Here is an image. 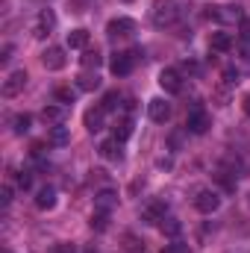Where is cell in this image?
I'll return each mask as SVG.
<instances>
[{
  "label": "cell",
  "mask_w": 250,
  "mask_h": 253,
  "mask_svg": "<svg viewBox=\"0 0 250 253\" xmlns=\"http://www.w3.org/2000/svg\"><path fill=\"white\" fill-rule=\"evenodd\" d=\"M177 18H180L177 0H156L153 9H150V21H153L156 27H171Z\"/></svg>",
  "instance_id": "obj_1"
},
{
  "label": "cell",
  "mask_w": 250,
  "mask_h": 253,
  "mask_svg": "<svg viewBox=\"0 0 250 253\" xmlns=\"http://www.w3.org/2000/svg\"><path fill=\"white\" fill-rule=\"evenodd\" d=\"M144 56V50L141 47H135V50H121V53H115L112 56V62H109V71L115 74V77H126V74H132V68L135 62Z\"/></svg>",
  "instance_id": "obj_2"
},
{
  "label": "cell",
  "mask_w": 250,
  "mask_h": 253,
  "mask_svg": "<svg viewBox=\"0 0 250 253\" xmlns=\"http://www.w3.org/2000/svg\"><path fill=\"white\" fill-rule=\"evenodd\" d=\"M194 206H197V212H203V215H212V212H218V209H221V197H218V191L203 189V191H197V197H194Z\"/></svg>",
  "instance_id": "obj_3"
},
{
  "label": "cell",
  "mask_w": 250,
  "mask_h": 253,
  "mask_svg": "<svg viewBox=\"0 0 250 253\" xmlns=\"http://www.w3.org/2000/svg\"><path fill=\"white\" fill-rule=\"evenodd\" d=\"M53 27H56L53 9H42L39 18H36V24H33V36H36V39H47V36L53 33Z\"/></svg>",
  "instance_id": "obj_4"
},
{
  "label": "cell",
  "mask_w": 250,
  "mask_h": 253,
  "mask_svg": "<svg viewBox=\"0 0 250 253\" xmlns=\"http://www.w3.org/2000/svg\"><path fill=\"white\" fill-rule=\"evenodd\" d=\"M27 71L24 68H18V71H12L6 80H3V97H15V94H21L24 91V85H27Z\"/></svg>",
  "instance_id": "obj_5"
},
{
  "label": "cell",
  "mask_w": 250,
  "mask_h": 253,
  "mask_svg": "<svg viewBox=\"0 0 250 253\" xmlns=\"http://www.w3.org/2000/svg\"><path fill=\"white\" fill-rule=\"evenodd\" d=\"M135 33V21L132 18H112L109 24H106V36L109 39H126V36H132Z\"/></svg>",
  "instance_id": "obj_6"
},
{
  "label": "cell",
  "mask_w": 250,
  "mask_h": 253,
  "mask_svg": "<svg viewBox=\"0 0 250 253\" xmlns=\"http://www.w3.org/2000/svg\"><path fill=\"white\" fill-rule=\"evenodd\" d=\"M209 126H212V118H209V112H206V109H191V112H188V121H186V129H188V132H194V135H203Z\"/></svg>",
  "instance_id": "obj_7"
},
{
  "label": "cell",
  "mask_w": 250,
  "mask_h": 253,
  "mask_svg": "<svg viewBox=\"0 0 250 253\" xmlns=\"http://www.w3.org/2000/svg\"><path fill=\"white\" fill-rule=\"evenodd\" d=\"M42 65H44L47 71H62L65 65H68L65 47H47V50L42 53Z\"/></svg>",
  "instance_id": "obj_8"
},
{
  "label": "cell",
  "mask_w": 250,
  "mask_h": 253,
  "mask_svg": "<svg viewBox=\"0 0 250 253\" xmlns=\"http://www.w3.org/2000/svg\"><path fill=\"white\" fill-rule=\"evenodd\" d=\"M147 115H150V121L165 124V121L171 118V103H168V100H162V97H153V100L147 103Z\"/></svg>",
  "instance_id": "obj_9"
},
{
  "label": "cell",
  "mask_w": 250,
  "mask_h": 253,
  "mask_svg": "<svg viewBox=\"0 0 250 253\" xmlns=\"http://www.w3.org/2000/svg\"><path fill=\"white\" fill-rule=\"evenodd\" d=\"M159 85H162L168 94H180V91H183V80H180V71H174V68H165V71L159 74Z\"/></svg>",
  "instance_id": "obj_10"
},
{
  "label": "cell",
  "mask_w": 250,
  "mask_h": 253,
  "mask_svg": "<svg viewBox=\"0 0 250 253\" xmlns=\"http://www.w3.org/2000/svg\"><path fill=\"white\" fill-rule=\"evenodd\" d=\"M83 121H85V129L88 132H100L103 124H106V109L103 106H91V109H85Z\"/></svg>",
  "instance_id": "obj_11"
},
{
  "label": "cell",
  "mask_w": 250,
  "mask_h": 253,
  "mask_svg": "<svg viewBox=\"0 0 250 253\" xmlns=\"http://www.w3.org/2000/svg\"><path fill=\"white\" fill-rule=\"evenodd\" d=\"M118 206V194L112 189H103L94 194V212H112Z\"/></svg>",
  "instance_id": "obj_12"
},
{
  "label": "cell",
  "mask_w": 250,
  "mask_h": 253,
  "mask_svg": "<svg viewBox=\"0 0 250 253\" xmlns=\"http://www.w3.org/2000/svg\"><path fill=\"white\" fill-rule=\"evenodd\" d=\"M121 144H124V141H118L115 135H112V138H106V141L100 144V156H103V159H109V162H121V159H124Z\"/></svg>",
  "instance_id": "obj_13"
},
{
  "label": "cell",
  "mask_w": 250,
  "mask_h": 253,
  "mask_svg": "<svg viewBox=\"0 0 250 253\" xmlns=\"http://www.w3.org/2000/svg\"><path fill=\"white\" fill-rule=\"evenodd\" d=\"M42 118H44L47 124L59 126V124H65V118H68V109H65L62 103H56V106H44V112H42Z\"/></svg>",
  "instance_id": "obj_14"
},
{
  "label": "cell",
  "mask_w": 250,
  "mask_h": 253,
  "mask_svg": "<svg viewBox=\"0 0 250 253\" xmlns=\"http://www.w3.org/2000/svg\"><path fill=\"white\" fill-rule=\"evenodd\" d=\"M77 88H80V91H94V88H100L97 71H83V74L77 77Z\"/></svg>",
  "instance_id": "obj_15"
},
{
  "label": "cell",
  "mask_w": 250,
  "mask_h": 253,
  "mask_svg": "<svg viewBox=\"0 0 250 253\" xmlns=\"http://www.w3.org/2000/svg\"><path fill=\"white\" fill-rule=\"evenodd\" d=\"M36 206H39V209H53V206H56V189H53V186L39 189V194H36Z\"/></svg>",
  "instance_id": "obj_16"
},
{
  "label": "cell",
  "mask_w": 250,
  "mask_h": 253,
  "mask_svg": "<svg viewBox=\"0 0 250 253\" xmlns=\"http://www.w3.org/2000/svg\"><path fill=\"white\" fill-rule=\"evenodd\" d=\"M209 47H212V50H218V53H227V50L233 47V36H230V33H212Z\"/></svg>",
  "instance_id": "obj_17"
},
{
  "label": "cell",
  "mask_w": 250,
  "mask_h": 253,
  "mask_svg": "<svg viewBox=\"0 0 250 253\" xmlns=\"http://www.w3.org/2000/svg\"><path fill=\"white\" fill-rule=\"evenodd\" d=\"M165 203H150L144 212H141V218L147 221V224H162V218H165Z\"/></svg>",
  "instance_id": "obj_18"
},
{
  "label": "cell",
  "mask_w": 250,
  "mask_h": 253,
  "mask_svg": "<svg viewBox=\"0 0 250 253\" xmlns=\"http://www.w3.org/2000/svg\"><path fill=\"white\" fill-rule=\"evenodd\" d=\"M68 47H71V50L88 47V30H71V33H68Z\"/></svg>",
  "instance_id": "obj_19"
},
{
  "label": "cell",
  "mask_w": 250,
  "mask_h": 253,
  "mask_svg": "<svg viewBox=\"0 0 250 253\" xmlns=\"http://www.w3.org/2000/svg\"><path fill=\"white\" fill-rule=\"evenodd\" d=\"M80 62H83V68H85V71H97V68L103 65V56H100L97 50H85V53L80 56Z\"/></svg>",
  "instance_id": "obj_20"
},
{
  "label": "cell",
  "mask_w": 250,
  "mask_h": 253,
  "mask_svg": "<svg viewBox=\"0 0 250 253\" xmlns=\"http://www.w3.org/2000/svg\"><path fill=\"white\" fill-rule=\"evenodd\" d=\"M132 135V118H121L118 124H115V138L118 141H126Z\"/></svg>",
  "instance_id": "obj_21"
},
{
  "label": "cell",
  "mask_w": 250,
  "mask_h": 253,
  "mask_svg": "<svg viewBox=\"0 0 250 253\" xmlns=\"http://www.w3.org/2000/svg\"><path fill=\"white\" fill-rule=\"evenodd\" d=\"M77 91H80V88H68V85H62V88H56L53 94H56V100H59L62 106H68V103L77 100Z\"/></svg>",
  "instance_id": "obj_22"
},
{
  "label": "cell",
  "mask_w": 250,
  "mask_h": 253,
  "mask_svg": "<svg viewBox=\"0 0 250 253\" xmlns=\"http://www.w3.org/2000/svg\"><path fill=\"white\" fill-rule=\"evenodd\" d=\"M30 124H33V118H30V115H15V121H12L15 135H24V132H30Z\"/></svg>",
  "instance_id": "obj_23"
},
{
  "label": "cell",
  "mask_w": 250,
  "mask_h": 253,
  "mask_svg": "<svg viewBox=\"0 0 250 253\" xmlns=\"http://www.w3.org/2000/svg\"><path fill=\"white\" fill-rule=\"evenodd\" d=\"M50 144H56V147H62V144H68V129H65L62 124L50 129Z\"/></svg>",
  "instance_id": "obj_24"
},
{
  "label": "cell",
  "mask_w": 250,
  "mask_h": 253,
  "mask_svg": "<svg viewBox=\"0 0 250 253\" xmlns=\"http://www.w3.org/2000/svg\"><path fill=\"white\" fill-rule=\"evenodd\" d=\"M100 106H103L106 112H115V109L121 106V94H118V91H109V94L103 97V103H100Z\"/></svg>",
  "instance_id": "obj_25"
},
{
  "label": "cell",
  "mask_w": 250,
  "mask_h": 253,
  "mask_svg": "<svg viewBox=\"0 0 250 253\" xmlns=\"http://www.w3.org/2000/svg\"><path fill=\"white\" fill-rule=\"evenodd\" d=\"M91 227L103 233V230L109 227V212H94V215H91Z\"/></svg>",
  "instance_id": "obj_26"
},
{
  "label": "cell",
  "mask_w": 250,
  "mask_h": 253,
  "mask_svg": "<svg viewBox=\"0 0 250 253\" xmlns=\"http://www.w3.org/2000/svg\"><path fill=\"white\" fill-rule=\"evenodd\" d=\"M159 230H162V233H168V236H177V233H180V221H177V218H162Z\"/></svg>",
  "instance_id": "obj_27"
},
{
  "label": "cell",
  "mask_w": 250,
  "mask_h": 253,
  "mask_svg": "<svg viewBox=\"0 0 250 253\" xmlns=\"http://www.w3.org/2000/svg\"><path fill=\"white\" fill-rule=\"evenodd\" d=\"M162 253H188V245H186V242H180V239H177V242L165 245V248H162Z\"/></svg>",
  "instance_id": "obj_28"
},
{
  "label": "cell",
  "mask_w": 250,
  "mask_h": 253,
  "mask_svg": "<svg viewBox=\"0 0 250 253\" xmlns=\"http://www.w3.org/2000/svg\"><path fill=\"white\" fill-rule=\"evenodd\" d=\"M239 36H242V42H250V18L239 21Z\"/></svg>",
  "instance_id": "obj_29"
},
{
  "label": "cell",
  "mask_w": 250,
  "mask_h": 253,
  "mask_svg": "<svg viewBox=\"0 0 250 253\" xmlns=\"http://www.w3.org/2000/svg\"><path fill=\"white\" fill-rule=\"evenodd\" d=\"M9 203H12V186H3V189H0V206L6 209Z\"/></svg>",
  "instance_id": "obj_30"
},
{
  "label": "cell",
  "mask_w": 250,
  "mask_h": 253,
  "mask_svg": "<svg viewBox=\"0 0 250 253\" xmlns=\"http://www.w3.org/2000/svg\"><path fill=\"white\" fill-rule=\"evenodd\" d=\"M18 186H21V189H30V186H33V174H30V171H21V174H18Z\"/></svg>",
  "instance_id": "obj_31"
},
{
  "label": "cell",
  "mask_w": 250,
  "mask_h": 253,
  "mask_svg": "<svg viewBox=\"0 0 250 253\" xmlns=\"http://www.w3.org/2000/svg\"><path fill=\"white\" fill-rule=\"evenodd\" d=\"M224 83H227V85H233V83H239V71H233V68H227V71H224Z\"/></svg>",
  "instance_id": "obj_32"
},
{
  "label": "cell",
  "mask_w": 250,
  "mask_h": 253,
  "mask_svg": "<svg viewBox=\"0 0 250 253\" xmlns=\"http://www.w3.org/2000/svg\"><path fill=\"white\" fill-rule=\"evenodd\" d=\"M12 59V44H3V56H0V62H9Z\"/></svg>",
  "instance_id": "obj_33"
},
{
  "label": "cell",
  "mask_w": 250,
  "mask_h": 253,
  "mask_svg": "<svg viewBox=\"0 0 250 253\" xmlns=\"http://www.w3.org/2000/svg\"><path fill=\"white\" fill-rule=\"evenodd\" d=\"M53 253H74V248H71V245H59Z\"/></svg>",
  "instance_id": "obj_34"
},
{
  "label": "cell",
  "mask_w": 250,
  "mask_h": 253,
  "mask_svg": "<svg viewBox=\"0 0 250 253\" xmlns=\"http://www.w3.org/2000/svg\"><path fill=\"white\" fill-rule=\"evenodd\" d=\"M245 109H248V112H250V94H248V97H245Z\"/></svg>",
  "instance_id": "obj_35"
},
{
  "label": "cell",
  "mask_w": 250,
  "mask_h": 253,
  "mask_svg": "<svg viewBox=\"0 0 250 253\" xmlns=\"http://www.w3.org/2000/svg\"><path fill=\"white\" fill-rule=\"evenodd\" d=\"M83 253H97V251H94V248H85V251H83Z\"/></svg>",
  "instance_id": "obj_36"
},
{
  "label": "cell",
  "mask_w": 250,
  "mask_h": 253,
  "mask_svg": "<svg viewBox=\"0 0 250 253\" xmlns=\"http://www.w3.org/2000/svg\"><path fill=\"white\" fill-rule=\"evenodd\" d=\"M248 203H250V194H248Z\"/></svg>",
  "instance_id": "obj_37"
}]
</instances>
